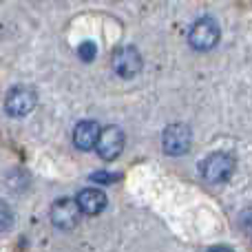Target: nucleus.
<instances>
[{"mask_svg":"<svg viewBox=\"0 0 252 252\" xmlns=\"http://www.w3.org/2000/svg\"><path fill=\"white\" fill-rule=\"evenodd\" d=\"M201 175L208 184H226L228 179L232 177L237 168V159L230 155V153H223V151H217L213 155H208L204 161H201Z\"/></svg>","mask_w":252,"mask_h":252,"instance_id":"obj_1","label":"nucleus"},{"mask_svg":"<svg viewBox=\"0 0 252 252\" xmlns=\"http://www.w3.org/2000/svg\"><path fill=\"white\" fill-rule=\"evenodd\" d=\"M219 38H221V29L213 18H199L188 31V42L195 51H210L219 44Z\"/></svg>","mask_w":252,"mask_h":252,"instance_id":"obj_2","label":"nucleus"},{"mask_svg":"<svg viewBox=\"0 0 252 252\" xmlns=\"http://www.w3.org/2000/svg\"><path fill=\"white\" fill-rule=\"evenodd\" d=\"M190 144H192V133L186 124H170L161 133V148L170 157L186 155L190 151Z\"/></svg>","mask_w":252,"mask_h":252,"instance_id":"obj_3","label":"nucleus"},{"mask_svg":"<svg viewBox=\"0 0 252 252\" xmlns=\"http://www.w3.org/2000/svg\"><path fill=\"white\" fill-rule=\"evenodd\" d=\"M111 66H113V71L120 75V78L130 80L142 71V56H139V51L133 47V44H124V47H118L113 51Z\"/></svg>","mask_w":252,"mask_h":252,"instance_id":"obj_4","label":"nucleus"},{"mask_svg":"<svg viewBox=\"0 0 252 252\" xmlns=\"http://www.w3.org/2000/svg\"><path fill=\"white\" fill-rule=\"evenodd\" d=\"M95 151L97 155L104 161H113L120 157V153L124 151V133L120 126H106V128H100V135H97L95 142Z\"/></svg>","mask_w":252,"mask_h":252,"instance_id":"obj_5","label":"nucleus"},{"mask_svg":"<svg viewBox=\"0 0 252 252\" xmlns=\"http://www.w3.org/2000/svg\"><path fill=\"white\" fill-rule=\"evenodd\" d=\"M35 102H38V95L31 87H16L9 91L4 100V111L11 118H25L35 109Z\"/></svg>","mask_w":252,"mask_h":252,"instance_id":"obj_6","label":"nucleus"},{"mask_svg":"<svg viewBox=\"0 0 252 252\" xmlns=\"http://www.w3.org/2000/svg\"><path fill=\"white\" fill-rule=\"evenodd\" d=\"M80 215L82 213H80L75 199H71V197H62V199L53 201L51 206V221L60 230H73L80 223Z\"/></svg>","mask_w":252,"mask_h":252,"instance_id":"obj_7","label":"nucleus"},{"mask_svg":"<svg viewBox=\"0 0 252 252\" xmlns=\"http://www.w3.org/2000/svg\"><path fill=\"white\" fill-rule=\"evenodd\" d=\"M106 201L109 199H106V195L100 188H84L75 197V204H78L80 213L84 215H100L106 208Z\"/></svg>","mask_w":252,"mask_h":252,"instance_id":"obj_8","label":"nucleus"},{"mask_svg":"<svg viewBox=\"0 0 252 252\" xmlns=\"http://www.w3.org/2000/svg\"><path fill=\"white\" fill-rule=\"evenodd\" d=\"M97 135H100V124L97 122H91V120L80 122L78 126H75V130H73L75 148H80V151H91V148H95Z\"/></svg>","mask_w":252,"mask_h":252,"instance_id":"obj_9","label":"nucleus"},{"mask_svg":"<svg viewBox=\"0 0 252 252\" xmlns=\"http://www.w3.org/2000/svg\"><path fill=\"white\" fill-rule=\"evenodd\" d=\"M13 221H16V217H13V210L9 208L4 201H0V235L11 230Z\"/></svg>","mask_w":252,"mask_h":252,"instance_id":"obj_10","label":"nucleus"},{"mask_svg":"<svg viewBox=\"0 0 252 252\" xmlns=\"http://www.w3.org/2000/svg\"><path fill=\"white\" fill-rule=\"evenodd\" d=\"M78 56H80V60H82V62H91V60H95V56H97V47H95V42H91V40L82 42V44L78 47Z\"/></svg>","mask_w":252,"mask_h":252,"instance_id":"obj_11","label":"nucleus"},{"mask_svg":"<svg viewBox=\"0 0 252 252\" xmlns=\"http://www.w3.org/2000/svg\"><path fill=\"white\" fill-rule=\"evenodd\" d=\"M115 175H104V173H97V175H91V182H115Z\"/></svg>","mask_w":252,"mask_h":252,"instance_id":"obj_12","label":"nucleus"},{"mask_svg":"<svg viewBox=\"0 0 252 252\" xmlns=\"http://www.w3.org/2000/svg\"><path fill=\"white\" fill-rule=\"evenodd\" d=\"M208 252H235L232 248H228V246H213Z\"/></svg>","mask_w":252,"mask_h":252,"instance_id":"obj_13","label":"nucleus"}]
</instances>
